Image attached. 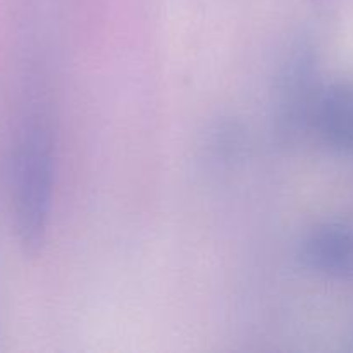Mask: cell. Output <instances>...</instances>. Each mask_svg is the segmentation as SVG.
<instances>
[{"label":"cell","instance_id":"obj_1","mask_svg":"<svg viewBox=\"0 0 353 353\" xmlns=\"http://www.w3.org/2000/svg\"><path fill=\"white\" fill-rule=\"evenodd\" d=\"M54 181V143L45 124L34 123L24 130L16 168L17 217L28 248L41 243L48 221Z\"/></svg>","mask_w":353,"mask_h":353},{"label":"cell","instance_id":"obj_2","mask_svg":"<svg viewBox=\"0 0 353 353\" xmlns=\"http://www.w3.org/2000/svg\"><path fill=\"white\" fill-rule=\"evenodd\" d=\"M300 257L305 268L324 278H353V228L326 223L314 228L302 243Z\"/></svg>","mask_w":353,"mask_h":353},{"label":"cell","instance_id":"obj_3","mask_svg":"<svg viewBox=\"0 0 353 353\" xmlns=\"http://www.w3.org/2000/svg\"><path fill=\"white\" fill-rule=\"evenodd\" d=\"M321 140L340 155L353 157V83H333L321 92L314 107Z\"/></svg>","mask_w":353,"mask_h":353}]
</instances>
